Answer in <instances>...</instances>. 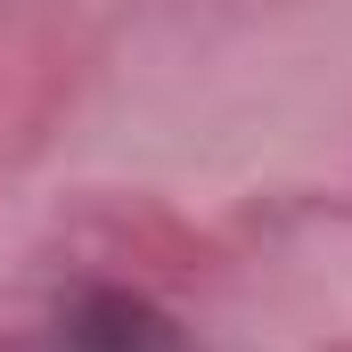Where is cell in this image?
Returning a JSON list of instances; mask_svg holds the SVG:
<instances>
[{
	"label": "cell",
	"instance_id": "6da1fadb",
	"mask_svg": "<svg viewBox=\"0 0 352 352\" xmlns=\"http://www.w3.org/2000/svg\"><path fill=\"white\" fill-rule=\"evenodd\" d=\"M66 352H188L173 320H156L131 295H90L82 311L66 320Z\"/></svg>",
	"mask_w": 352,
	"mask_h": 352
}]
</instances>
